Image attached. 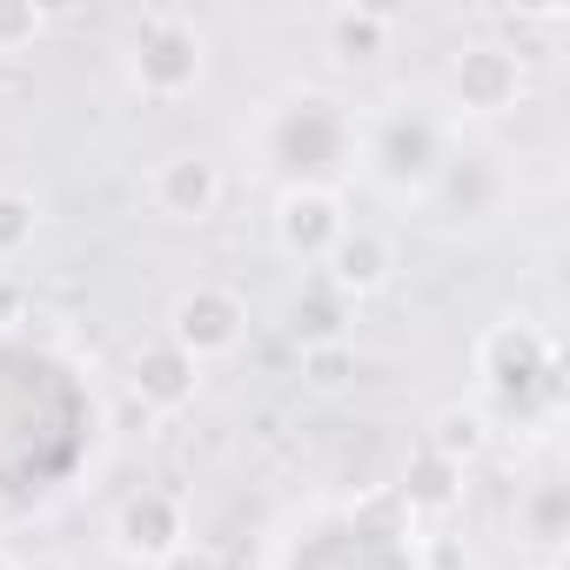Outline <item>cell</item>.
<instances>
[{
    "label": "cell",
    "instance_id": "cell-19",
    "mask_svg": "<svg viewBox=\"0 0 570 570\" xmlns=\"http://www.w3.org/2000/svg\"><path fill=\"white\" fill-rule=\"evenodd\" d=\"M21 570H68V563H55V557H41V563H21Z\"/></svg>",
    "mask_w": 570,
    "mask_h": 570
},
{
    "label": "cell",
    "instance_id": "cell-2",
    "mask_svg": "<svg viewBox=\"0 0 570 570\" xmlns=\"http://www.w3.org/2000/svg\"><path fill=\"white\" fill-rule=\"evenodd\" d=\"M476 376L503 403H523L530 390H557V343L530 323H490L476 336Z\"/></svg>",
    "mask_w": 570,
    "mask_h": 570
},
{
    "label": "cell",
    "instance_id": "cell-11",
    "mask_svg": "<svg viewBox=\"0 0 570 570\" xmlns=\"http://www.w3.org/2000/svg\"><path fill=\"white\" fill-rule=\"evenodd\" d=\"M323 35H330V55H336V61L363 68V61L390 55V41H396V14H383V8H336Z\"/></svg>",
    "mask_w": 570,
    "mask_h": 570
},
{
    "label": "cell",
    "instance_id": "cell-17",
    "mask_svg": "<svg viewBox=\"0 0 570 570\" xmlns=\"http://www.w3.org/2000/svg\"><path fill=\"white\" fill-rule=\"evenodd\" d=\"M161 570H222V557H215L208 543H181V550H175Z\"/></svg>",
    "mask_w": 570,
    "mask_h": 570
},
{
    "label": "cell",
    "instance_id": "cell-10",
    "mask_svg": "<svg viewBox=\"0 0 570 570\" xmlns=\"http://www.w3.org/2000/svg\"><path fill=\"white\" fill-rule=\"evenodd\" d=\"M390 268H396V255H390V242L376 235V228H343L336 235V248L323 255V282H330V296H376L383 282H390Z\"/></svg>",
    "mask_w": 570,
    "mask_h": 570
},
{
    "label": "cell",
    "instance_id": "cell-13",
    "mask_svg": "<svg viewBox=\"0 0 570 570\" xmlns=\"http://www.w3.org/2000/svg\"><path fill=\"white\" fill-rule=\"evenodd\" d=\"M483 443H490V423H483V410H463V403H450V410H436L430 416V456H443V463H476L483 456Z\"/></svg>",
    "mask_w": 570,
    "mask_h": 570
},
{
    "label": "cell",
    "instance_id": "cell-9",
    "mask_svg": "<svg viewBox=\"0 0 570 570\" xmlns=\"http://www.w3.org/2000/svg\"><path fill=\"white\" fill-rule=\"evenodd\" d=\"M128 390L141 396V410L175 416V410H188V403H195V390H202V363H195V356H181L168 336H155V343H141V350H135Z\"/></svg>",
    "mask_w": 570,
    "mask_h": 570
},
{
    "label": "cell",
    "instance_id": "cell-5",
    "mask_svg": "<svg viewBox=\"0 0 570 570\" xmlns=\"http://www.w3.org/2000/svg\"><path fill=\"white\" fill-rule=\"evenodd\" d=\"M523 95V61L503 41H470L450 55V101L463 115H503Z\"/></svg>",
    "mask_w": 570,
    "mask_h": 570
},
{
    "label": "cell",
    "instance_id": "cell-16",
    "mask_svg": "<svg viewBox=\"0 0 570 570\" xmlns=\"http://www.w3.org/2000/svg\"><path fill=\"white\" fill-rule=\"evenodd\" d=\"M48 35V14L35 0H0V55H28Z\"/></svg>",
    "mask_w": 570,
    "mask_h": 570
},
{
    "label": "cell",
    "instance_id": "cell-12",
    "mask_svg": "<svg viewBox=\"0 0 570 570\" xmlns=\"http://www.w3.org/2000/svg\"><path fill=\"white\" fill-rule=\"evenodd\" d=\"M403 503H410V510H423V517H450V510L463 503V470L423 450V456L403 470Z\"/></svg>",
    "mask_w": 570,
    "mask_h": 570
},
{
    "label": "cell",
    "instance_id": "cell-18",
    "mask_svg": "<svg viewBox=\"0 0 570 570\" xmlns=\"http://www.w3.org/2000/svg\"><path fill=\"white\" fill-rule=\"evenodd\" d=\"M21 316V289H14V282H0V323H14Z\"/></svg>",
    "mask_w": 570,
    "mask_h": 570
},
{
    "label": "cell",
    "instance_id": "cell-7",
    "mask_svg": "<svg viewBox=\"0 0 570 570\" xmlns=\"http://www.w3.org/2000/svg\"><path fill=\"white\" fill-rule=\"evenodd\" d=\"M350 228V215H343V202H336V188H323V181H296V188H282V202H275V242H282V255H296V262H323L330 248H336V235Z\"/></svg>",
    "mask_w": 570,
    "mask_h": 570
},
{
    "label": "cell",
    "instance_id": "cell-3",
    "mask_svg": "<svg viewBox=\"0 0 570 570\" xmlns=\"http://www.w3.org/2000/svg\"><path fill=\"white\" fill-rule=\"evenodd\" d=\"M363 155H370L376 181H383V188H396V195L430 188V181L443 175V161H450V155H443V128H436L430 115H410V108L383 115V121L370 128Z\"/></svg>",
    "mask_w": 570,
    "mask_h": 570
},
{
    "label": "cell",
    "instance_id": "cell-14",
    "mask_svg": "<svg viewBox=\"0 0 570 570\" xmlns=\"http://www.w3.org/2000/svg\"><path fill=\"white\" fill-rule=\"evenodd\" d=\"M303 383L316 390V396H336V390H350L356 383V350L336 336V343H303Z\"/></svg>",
    "mask_w": 570,
    "mask_h": 570
},
{
    "label": "cell",
    "instance_id": "cell-6",
    "mask_svg": "<svg viewBox=\"0 0 570 570\" xmlns=\"http://www.w3.org/2000/svg\"><path fill=\"white\" fill-rule=\"evenodd\" d=\"M108 537H115V550H121L128 563H155V570H161V563L188 543V517H181V503H175L168 490H135V497L115 510Z\"/></svg>",
    "mask_w": 570,
    "mask_h": 570
},
{
    "label": "cell",
    "instance_id": "cell-15",
    "mask_svg": "<svg viewBox=\"0 0 570 570\" xmlns=\"http://www.w3.org/2000/svg\"><path fill=\"white\" fill-rule=\"evenodd\" d=\"M35 235H41V208H35V195L0 188V262L28 255V248H35Z\"/></svg>",
    "mask_w": 570,
    "mask_h": 570
},
{
    "label": "cell",
    "instance_id": "cell-1",
    "mask_svg": "<svg viewBox=\"0 0 570 570\" xmlns=\"http://www.w3.org/2000/svg\"><path fill=\"white\" fill-rule=\"evenodd\" d=\"M202 68H208V41H202V28H195L188 14L155 8V14L135 21V41H128V81H135L148 101H181V95H195Z\"/></svg>",
    "mask_w": 570,
    "mask_h": 570
},
{
    "label": "cell",
    "instance_id": "cell-4",
    "mask_svg": "<svg viewBox=\"0 0 570 570\" xmlns=\"http://www.w3.org/2000/svg\"><path fill=\"white\" fill-rule=\"evenodd\" d=\"M248 336V309L235 289H222V282H195V289L175 296L168 309V343L195 363H215V356H235Z\"/></svg>",
    "mask_w": 570,
    "mask_h": 570
},
{
    "label": "cell",
    "instance_id": "cell-8",
    "mask_svg": "<svg viewBox=\"0 0 570 570\" xmlns=\"http://www.w3.org/2000/svg\"><path fill=\"white\" fill-rule=\"evenodd\" d=\"M222 188H228L222 181V161L202 155V148H181V155H168L155 168V208L168 222H208L222 208Z\"/></svg>",
    "mask_w": 570,
    "mask_h": 570
}]
</instances>
